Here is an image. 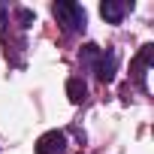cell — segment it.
<instances>
[{
	"label": "cell",
	"instance_id": "1",
	"mask_svg": "<svg viewBox=\"0 0 154 154\" xmlns=\"http://www.w3.org/2000/svg\"><path fill=\"white\" fill-rule=\"evenodd\" d=\"M54 18L63 30H85V9L79 3H54Z\"/></svg>",
	"mask_w": 154,
	"mask_h": 154
},
{
	"label": "cell",
	"instance_id": "2",
	"mask_svg": "<svg viewBox=\"0 0 154 154\" xmlns=\"http://www.w3.org/2000/svg\"><path fill=\"white\" fill-rule=\"evenodd\" d=\"M66 148V136L60 130H48L45 136H39L36 142V154H60Z\"/></svg>",
	"mask_w": 154,
	"mask_h": 154
},
{
	"label": "cell",
	"instance_id": "3",
	"mask_svg": "<svg viewBox=\"0 0 154 154\" xmlns=\"http://www.w3.org/2000/svg\"><path fill=\"white\" fill-rule=\"evenodd\" d=\"M115 66H118V54L115 51H100V57L94 60V72H97V79L100 82H112L115 79Z\"/></svg>",
	"mask_w": 154,
	"mask_h": 154
},
{
	"label": "cell",
	"instance_id": "4",
	"mask_svg": "<svg viewBox=\"0 0 154 154\" xmlns=\"http://www.w3.org/2000/svg\"><path fill=\"white\" fill-rule=\"evenodd\" d=\"M100 12H103V18H106V21L121 24V18H124V12H127V3H115V0H106V3L100 6Z\"/></svg>",
	"mask_w": 154,
	"mask_h": 154
},
{
	"label": "cell",
	"instance_id": "5",
	"mask_svg": "<svg viewBox=\"0 0 154 154\" xmlns=\"http://www.w3.org/2000/svg\"><path fill=\"white\" fill-rule=\"evenodd\" d=\"M66 94H69L72 103H82L85 94H88V85H85L82 79H69V82H66Z\"/></svg>",
	"mask_w": 154,
	"mask_h": 154
},
{
	"label": "cell",
	"instance_id": "6",
	"mask_svg": "<svg viewBox=\"0 0 154 154\" xmlns=\"http://www.w3.org/2000/svg\"><path fill=\"white\" fill-rule=\"evenodd\" d=\"M30 21H33V12L30 9H21V27H30Z\"/></svg>",
	"mask_w": 154,
	"mask_h": 154
}]
</instances>
